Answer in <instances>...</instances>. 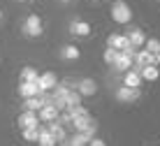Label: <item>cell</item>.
Here are the masks:
<instances>
[{
    "label": "cell",
    "mask_w": 160,
    "mask_h": 146,
    "mask_svg": "<svg viewBox=\"0 0 160 146\" xmlns=\"http://www.w3.org/2000/svg\"><path fill=\"white\" fill-rule=\"evenodd\" d=\"M112 19L116 21V23H121V26L130 23V19H132V9H130V5H128V3H123V0H116V3L112 5Z\"/></svg>",
    "instance_id": "1"
},
{
    "label": "cell",
    "mask_w": 160,
    "mask_h": 146,
    "mask_svg": "<svg viewBox=\"0 0 160 146\" xmlns=\"http://www.w3.org/2000/svg\"><path fill=\"white\" fill-rule=\"evenodd\" d=\"M135 49H130V51H118L116 53V60H114V70H116V72H123V74H125V72H130L132 70V65H135Z\"/></svg>",
    "instance_id": "2"
},
{
    "label": "cell",
    "mask_w": 160,
    "mask_h": 146,
    "mask_svg": "<svg viewBox=\"0 0 160 146\" xmlns=\"http://www.w3.org/2000/svg\"><path fill=\"white\" fill-rule=\"evenodd\" d=\"M23 33L28 37H40L42 33H44V26H42V19L37 14H30L28 19H26V23H23Z\"/></svg>",
    "instance_id": "3"
},
{
    "label": "cell",
    "mask_w": 160,
    "mask_h": 146,
    "mask_svg": "<svg viewBox=\"0 0 160 146\" xmlns=\"http://www.w3.org/2000/svg\"><path fill=\"white\" fill-rule=\"evenodd\" d=\"M107 49H114V51H130V40L125 35H118V33H114V35L107 37Z\"/></svg>",
    "instance_id": "4"
},
{
    "label": "cell",
    "mask_w": 160,
    "mask_h": 146,
    "mask_svg": "<svg viewBox=\"0 0 160 146\" xmlns=\"http://www.w3.org/2000/svg\"><path fill=\"white\" fill-rule=\"evenodd\" d=\"M16 123H19L21 130H32V128H40V118H37L35 111H21Z\"/></svg>",
    "instance_id": "5"
},
{
    "label": "cell",
    "mask_w": 160,
    "mask_h": 146,
    "mask_svg": "<svg viewBox=\"0 0 160 146\" xmlns=\"http://www.w3.org/2000/svg\"><path fill=\"white\" fill-rule=\"evenodd\" d=\"M125 37L130 40V47L135 49V51L144 49V44H146V35H144L142 28H132V30H128V33H125Z\"/></svg>",
    "instance_id": "6"
},
{
    "label": "cell",
    "mask_w": 160,
    "mask_h": 146,
    "mask_svg": "<svg viewBox=\"0 0 160 146\" xmlns=\"http://www.w3.org/2000/svg\"><path fill=\"white\" fill-rule=\"evenodd\" d=\"M74 91L81 95V98H88V95H95L98 93V83L93 81V79H81V81H77V86H74Z\"/></svg>",
    "instance_id": "7"
},
{
    "label": "cell",
    "mask_w": 160,
    "mask_h": 146,
    "mask_svg": "<svg viewBox=\"0 0 160 146\" xmlns=\"http://www.w3.org/2000/svg\"><path fill=\"white\" fill-rule=\"evenodd\" d=\"M139 88H128V86H121L116 91V100L118 102H135V100H139Z\"/></svg>",
    "instance_id": "8"
},
{
    "label": "cell",
    "mask_w": 160,
    "mask_h": 146,
    "mask_svg": "<svg viewBox=\"0 0 160 146\" xmlns=\"http://www.w3.org/2000/svg\"><path fill=\"white\" fill-rule=\"evenodd\" d=\"M56 83H58V79H56L53 72H44V74H40V79H37V86H40L42 93H49L51 88H56Z\"/></svg>",
    "instance_id": "9"
},
{
    "label": "cell",
    "mask_w": 160,
    "mask_h": 146,
    "mask_svg": "<svg viewBox=\"0 0 160 146\" xmlns=\"http://www.w3.org/2000/svg\"><path fill=\"white\" fill-rule=\"evenodd\" d=\"M58 116H60V111H58L53 104H47V107H42V109L37 111V118H40V123H51V121H58Z\"/></svg>",
    "instance_id": "10"
},
{
    "label": "cell",
    "mask_w": 160,
    "mask_h": 146,
    "mask_svg": "<svg viewBox=\"0 0 160 146\" xmlns=\"http://www.w3.org/2000/svg\"><path fill=\"white\" fill-rule=\"evenodd\" d=\"M19 95L26 100V98H37V95H42V91H40V86H37V81H35V83L21 81V83H19Z\"/></svg>",
    "instance_id": "11"
},
{
    "label": "cell",
    "mask_w": 160,
    "mask_h": 146,
    "mask_svg": "<svg viewBox=\"0 0 160 146\" xmlns=\"http://www.w3.org/2000/svg\"><path fill=\"white\" fill-rule=\"evenodd\" d=\"M44 128H47V130L51 132V137L56 139L58 144H60V142H65V139H68V132H65V128L60 125L58 121H51V123H47V125H44Z\"/></svg>",
    "instance_id": "12"
},
{
    "label": "cell",
    "mask_w": 160,
    "mask_h": 146,
    "mask_svg": "<svg viewBox=\"0 0 160 146\" xmlns=\"http://www.w3.org/2000/svg\"><path fill=\"white\" fill-rule=\"evenodd\" d=\"M70 30H72V35L88 37L91 35V23H86V21H72V23H70Z\"/></svg>",
    "instance_id": "13"
},
{
    "label": "cell",
    "mask_w": 160,
    "mask_h": 146,
    "mask_svg": "<svg viewBox=\"0 0 160 146\" xmlns=\"http://www.w3.org/2000/svg\"><path fill=\"white\" fill-rule=\"evenodd\" d=\"M123 86H128V88H139V86H142V74H139V72H135V70L125 72Z\"/></svg>",
    "instance_id": "14"
},
{
    "label": "cell",
    "mask_w": 160,
    "mask_h": 146,
    "mask_svg": "<svg viewBox=\"0 0 160 146\" xmlns=\"http://www.w3.org/2000/svg\"><path fill=\"white\" fill-rule=\"evenodd\" d=\"M37 146H58V142L51 137V132L47 128L40 125V137H37Z\"/></svg>",
    "instance_id": "15"
},
{
    "label": "cell",
    "mask_w": 160,
    "mask_h": 146,
    "mask_svg": "<svg viewBox=\"0 0 160 146\" xmlns=\"http://www.w3.org/2000/svg\"><path fill=\"white\" fill-rule=\"evenodd\" d=\"M42 107H44V104H42V98H40V95H37V98H26V100H23V111H35V114H37Z\"/></svg>",
    "instance_id": "16"
},
{
    "label": "cell",
    "mask_w": 160,
    "mask_h": 146,
    "mask_svg": "<svg viewBox=\"0 0 160 146\" xmlns=\"http://www.w3.org/2000/svg\"><path fill=\"white\" fill-rule=\"evenodd\" d=\"M139 74H142V81H156L160 77V70H158V65H151V67L139 70Z\"/></svg>",
    "instance_id": "17"
},
{
    "label": "cell",
    "mask_w": 160,
    "mask_h": 146,
    "mask_svg": "<svg viewBox=\"0 0 160 146\" xmlns=\"http://www.w3.org/2000/svg\"><path fill=\"white\" fill-rule=\"evenodd\" d=\"M60 56H63L65 60H77L79 58V49H77L74 44H65V47L60 49Z\"/></svg>",
    "instance_id": "18"
},
{
    "label": "cell",
    "mask_w": 160,
    "mask_h": 146,
    "mask_svg": "<svg viewBox=\"0 0 160 146\" xmlns=\"http://www.w3.org/2000/svg\"><path fill=\"white\" fill-rule=\"evenodd\" d=\"M37 79H40V74H37V70H35V67H23V70H21V81L35 83Z\"/></svg>",
    "instance_id": "19"
},
{
    "label": "cell",
    "mask_w": 160,
    "mask_h": 146,
    "mask_svg": "<svg viewBox=\"0 0 160 146\" xmlns=\"http://www.w3.org/2000/svg\"><path fill=\"white\" fill-rule=\"evenodd\" d=\"M144 51H148L151 56H158V51H160V40H156V37L146 40V44H144Z\"/></svg>",
    "instance_id": "20"
},
{
    "label": "cell",
    "mask_w": 160,
    "mask_h": 146,
    "mask_svg": "<svg viewBox=\"0 0 160 146\" xmlns=\"http://www.w3.org/2000/svg\"><path fill=\"white\" fill-rule=\"evenodd\" d=\"M23 132V139L26 142H35L37 144V137H40V128H32V130H21Z\"/></svg>",
    "instance_id": "21"
},
{
    "label": "cell",
    "mask_w": 160,
    "mask_h": 146,
    "mask_svg": "<svg viewBox=\"0 0 160 146\" xmlns=\"http://www.w3.org/2000/svg\"><path fill=\"white\" fill-rule=\"evenodd\" d=\"M81 104V95L77 93V91H72L68 95V109H72V107H79Z\"/></svg>",
    "instance_id": "22"
},
{
    "label": "cell",
    "mask_w": 160,
    "mask_h": 146,
    "mask_svg": "<svg viewBox=\"0 0 160 146\" xmlns=\"http://www.w3.org/2000/svg\"><path fill=\"white\" fill-rule=\"evenodd\" d=\"M116 53H118V51H114V49H107V51L102 53V60H104L107 65H114V60H116Z\"/></svg>",
    "instance_id": "23"
},
{
    "label": "cell",
    "mask_w": 160,
    "mask_h": 146,
    "mask_svg": "<svg viewBox=\"0 0 160 146\" xmlns=\"http://www.w3.org/2000/svg\"><path fill=\"white\" fill-rule=\"evenodd\" d=\"M88 146H107V144H104V142H102V139H98V137H93V139H91V142H88Z\"/></svg>",
    "instance_id": "24"
},
{
    "label": "cell",
    "mask_w": 160,
    "mask_h": 146,
    "mask_svg": "<svg viewBox=\"0 0 160 146\" xmlns=\"http://www.w3.org/2000/svg\"><path fill=\"white\" fill-rule=\"evenodd\" d=\"M156 65H160V51H158V56H156Z\"/></svg>",
    "instance_id": "25"
},
{
    "label": "cell",
    "mask_w": 160,
    "mask_h": 146,
    "mask_svg": "<svg viewBox=\"0 0 160 146\" xmlns=\"http://www.w3.org/2000/svg\"><path fill=\"white\" fill-rule=\"evenodd\" d=\"M58 146H70V144H68V142H60V144H58Z\"/></svg>",
    "instance_id": "26"
},
{
    "label": "cell",
    "mask_w": 160,
    "mask_h": 146,
    "mask_svg": "<svg viewBox=\"0 0 160 146\" xmlns=\"http://www.w3.org/2000/svg\"><path fill=\"white\" fill-rule=\"evenodd\" d=\"M60 3H70V0H60Z\"/></svg>",
    "instance_id": "27"
},
{
    "label": "cell",
    "mask_w": 160,
    "mask_h": 146,
    "mask_svg": "<svg viewBox=\"0 0 160 146\" xmlns=\"http://www.w3.org/2000/svg\"><path fill=\"white\" fill-rule=\"evenodd\" d=\"M0 19H2V12H0Z\"/></svg>",
    "instance_id": "28"
},
{
    "label": "cell",
    "mask_w": 160,
    "mask_h": 146,
    "mask_svg": "<svg viewBox=\"0 0 160 146\" xmlns=\"http://www.w3.org/2000/svg\"><path fill=\"white\" fill-rule=\"evenodd\" d=\"M19 3H23V0H19Z\"/></svg>",
    "instance_id": "29"
}]
</instances>
